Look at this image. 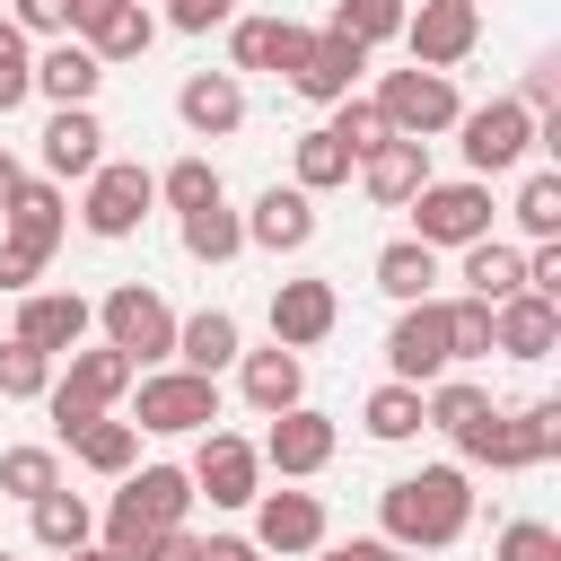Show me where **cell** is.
Masks as SVG:
<instances>
[{
	"label": "cell",
	"mask_w": 561,
	"mask_h": 561,
	"mask_svg": "<svg viewBox=\"0 0 561 561\" xmlns=\"http://www.w3.org/2000/svg\"><path fill=\"white\" fill-rule=\"evenodd\" d=\"M324 535H333V517H324L316 491H254V535H245V543H254L263 561H272V552H280V561H307Z\"/></svg>",
	"instance_id": "cell-16"
},
{
	"label": "cell",
	"mask_w": 561,
	"mask_h": 561,
	"mask_svg": "<svg viewBox=\"0 0 561 561\" xmlns=\"http://www.w3.org/2000/svg\"><path fill=\"white\" fill-rule=\"evenodd\" d=\"M561 456V403L543 394V403H517V412H482L465 438H456V465H491V473H535V465H552Z\"/></svg>",
	"instance_id": "cell-2"
},
{
	"label": "cell",
	"mask_w": 561,
	"mask_h": 561,
	"mask_svg": "<svg viewBox=\"0 0 561 561\" xmlns=\"http://www.w3.org/2000/svg\"><path fill=\"white\" fill-rule=\"evenodd\" d=\"M482 412H491V386L482 377H456L447 368L438 386H421V430H438V438H465Z\"/></svg>",
	"instance_id": "cell-34"
},
{
	"label": "cell",
	"mask_w": 561,
	"mask_h": 561,
	"mask_svg": "<svg viewBox=\"0 0 561 561\" xmlns=\"http://www.w3.org/2000/svg\"><path fill=\"white\" fill-rule=\"evenodd\" d=\"M53 394V359L18 333H0V403H44Z\"/></svg>",
	"instance_id": "cell-42"
},
{
	"label": "cell",
	"mask_w": 561,
	"mask_h": 561,
	"mask_svg": "<svg viewBox=\"0 0 561 561\" xmlns=\"http://www.w3.org/2000/svg\"><path fill=\"white\" fill-rule=\"evenodd\" d=\"M272 342L280 351H316V342H333V324H342V289L324 280V272H298V280H272Z\"/></svg>",
	"instance_id": "cell-13"
},
{
	"label": "cell",
	"mask_w": 561,
	"mask_h": 561,
	"mask_svg": "<svg viewBox=\"0 0 561 561\" xmlns=\"http://www.w3.org/2000/svg\"><path fill=\"white\" fill-rule=\"evenodd\" d=\"M289 184H298L307 202H316V193H333V184H351V149H342L324 123H316V131H298V140H289Z\"/></svg>",
	"instance_id": "cell-35"
},
{
	"label": "cell",
	"mask_w": 561,
	"mask_h": 561,
	"mask_svg": "<svg viewBox=\"0 0 561 561\" xmlns=\"http://www.w3.org/2000/svg\"><path fill=\"white\" fill-rule=\"evenodd\" d=\"M9 26H18L26 44H35V35L61 44V35H70V0H9Z\"/></svg>",
	"instance_id": "cell-48"
},
{
	"label": "cell",
	"mask_w": 561,
	"mask_h": 561,
	"mask_svg": "<svg viewBox=\"0 0 561 561\" xmlns=\"http://www.w3.org/2000/svg\"><path fill=\"white\" fill-rule=\"evenodd\" d=\"M61 491V447H0V500H44Z\"/></svg>",
	"instance_id": "cell-41"
},
{
	"label": "cell",
	"mask_w": 561,
	"mask_h": 561,
	"mask_svg": "<svg viewBox=\"0 0 561 561\" xmlns=\"http://www.w3.org/2000/svg\"><path fill=\"white\" fill-rule=\"evenodd\" d=\"M324 131H333V140H342V149H351V167H359V158H368V149H386V140H394V131H386V114H377V105H368V96H342V105H333V123H324Z\"/></svg>",
	"instance_id": "cell-43"
},
{
	"label": "cell",
	"mask_w": 561,
	"mask_h": 561,
	"mask_svg": "<svg viewBox=\"0 0 561 561\" xmlns=\"http://www.w3.org/2000/svg\"><path fill=\"white\" fill-rule=\"evenodd\" d=\"M351 175H359V193H368L377 210H403V202L430 184V140H386V149H368Z\"/></svg>",
	"instance_id": "cell-26"
},
{
	"label": "cell",
	"mask_w": 561,
	"mask_h": 561,
	"mask_svg": "<svg viewBox=\"0 0 561 561\" xmlns=\"http://www.w3.org/2000/svg\"><path fill=\"white\" fill-rule=\"evenodd\" d=\"M237 18V0H167V26L175 35H210V26H228Z\"/></svg>",
	"instance_id": "cell-50"
},
{
	"label": "cell",
	"mask_w": 561,
	"mask_h": 561,
	"mask_svg": "<svg viewBox=\"0 0 561 561\" xmlns=\"http://www.w3.org/2000/svg\"><path fill=\"white\" fill-rule=\"evenodd\" d=\"M9 333H18V342H35V351L61 368V359L96 333V298H79V289H26V298H18V316H9Z\"/></svg>",
	"instance_id": "cell-15"
},
{
	"label": "cell",
	"mask_w": 561,
	"mask_h": 561,
	"mask_svg": "<svg viewBox=\"0 0 561 561\" xmlns=\"http://www.w3.org/2000/svg\"><path fill=\"white\" fill-rule=\"evenodd\" d=\"M403 9H412V0H333L324 35H342V44L377 53V44H394V35H403Z\"/></svg>",
	"instance_id": "cell-38"
},
{
	"label": "cell",
	"mask_w": 561,
	"mask_h": 561,
	"mask_svg": "<svg viewBox=\"0 0 561 561\" xmlns=\"http://www.w3.org/2000/svg\"><path fill=\"white\" fill-rule=\"evenodd\" d=\"M26 96H35V44L0 18V114H18Z\"/></svg>",
	"instance_id": "cell-45"
},
{
	"label": "cell",
	"mask_w": 561,
	"mask_h": 561,
	"mask_svg": "<svg viewBox=\"0 0 561 561\" xmlns=\"http://www.w3.org/2000/svg\"><path fill=\"white\" fill-rule=\"evenodd\" d=\"M403 210H412V237L430 254H465L473 237H491V184H473V175H447V184L430 175Z\"/></svg>",
	"instance_id": "cell-8"
},
{
	"label": "cell",
	"mask_w": 561,
	"mask_h": 561,
	"mask_svg": "<svg viewBox=\"0 0 561 561\" xmlns=\"http://www.w3.org/2000/svg\"><path fill=\"white\" fill-rule=\"evenodd\" d=\"M526 289L561 307V245H526Z\"/></svg>",
	"instance_id": "cell-51"
},
{
	"label": "cell",
	"mask_w": 561,
	"mask_h": 561,
	"mask_svg": "<svg viewBox=\"0 0 561 561\" xmlns=\"http://www.w3.org/2000/svg\"><path fill=\"white\" fill-rule=\"evenodd\" d=\"M491 351H508V359H552L561 351V307L552 298H535V289H517V298H500L491 307Z\"/></svg>",
	"instance_id": "cell-24"
},
{
	"label": "cell",
	"mask_w": 561,
	"mask_h": 561,
	"mask_svg": "<svg viewBox=\"0 0 561 561\" xmlns=\"http://www.w3.org/2000/svg\"><path fill=\"white\" fill-rule=\"evenodd\" d=\"M351 561H430V552H394L386 535H351Z\"/></svg>",
	"instance_id": "cell-54"
},
{
	"label": "cell",
	"mask_w": 561,
	"mask_h": 561,
	"mask_svg": "<svg viewBox=\"0 0 561 561\" xmlns=\"http://www.w3.org/2000/svg\"><path fill=\"white\" fill-rule=\"evenodd\" d=\"M237 351H245V324H237L228 307H193V316H175V368L219 377V368H237Z\"/></svg>",
	"instance_id": "cell-27"
},
{
	"label": "cell",
	"mask_w": 561,
	"mask_h": 561,
	"mask_svg": "<svg viewBox=\"0 0 561 561\" xmlns=\"http://www.w3.org/2000/svg\"><path fill=\"white\" fill-rule=\"evenodd\" d=\"M105 167V123H96V105H53L44 114V175L53 184H88Z\"/></svg>",
	"instance_id": "cell-20"
},
{
	"label": "cell",
	"mask_w": 561,
	"mask_h": 561,
	"mask_svg": "<svg viewBox=\"0 0 561 561\" xmlns=\"http://www.w3.org/2000/svg\"><path fill=\"white\" fill-rule=\"evenodd\" d=\"M508 210H517V237L526 245H561V167H535Z\"/></svg>",
	"instance_id": "cell-39"
},
{
	"label": "cell",
	"mask_w": 561,
	"mask_h": 561,
	"mask_svg": "<svg viewBox=\"0 0 561 561\" xmlns=\"http://www.w3.org/2000/svg\"><path fill=\"white\" fill-rule=\"evenodd\" d=\"M44 263H53V254H35V245H18V237H0V298H26V289L44 280Z\"/></svg>",
	"instance_id": "cell-49"
},
{
	"label": "cell",
	"mask_w": 561,
	"mask_h": 561,
	"mask_svg": "<svg viewBox=\"0 0 561 561\" xmlns=\"http://www.w3.org/2000/svg\"><path fill=\"white\" fill-rule=\"evenodd\" d=\"M123 500L167 535V526H193V473L184 465H131L123 473Z\"/></svg>",
	"instance_id": "cell-31"
},
{
	"label": "cell",
	"mask_w": 561,
	"mask_h": 561,
	"mask_svg": "<svg viewBox=\"0 0 561 561\" xmlns=\"http://www.w3.org/2000/svg\"><path fill=\"white\" fill-rule=\"evenodd\" d=\"M307 35H316V26L280 18V9H237V18H228V70H237V79H245V70H280V79H289V61L307 53Z\"/></svg>",
	"instance_id": "cell-18"
},
{
	"label": "cell",
	"mask_w": 561,
	"mask_h": 561,
	"mask_svg": "<svg viewBox=\"0 0 561 561\" xmlns=\"http://www.w3.org/2000/svg\"><path fill=\"white\" fill-rule=\"evenodd\" d=\"M202 561H263L245 535H202Z\"/></svg>",
	"instance_id": "cell-53"
},
{
	"label": "cell",
	"mask_w": 561,
	"mask_h": 561,
	"mask_svg": "<svg viewBox=\"0 0 561 561\" xmlns=\"http://www.w3.org/2000/svg\"><path fill=\"white\" fill-rule=\"evenodd\" d=\"M0 237H18V245H35V254H53V245L70 237V193H61L53 175H18V184H9V202H0Z\"/></svg>",
	"instance_id": "cell-21"
},
{
	"label": "cell",
	"mask_w": 561,
	"mask_h": 561,
	"mask_svg": "<svg viewBox=\"0 0 561 561\" xmlns=\"http://www.w3.org/2000/svg\"><path fill=\"white\" fill-rule=\"evenodd\" d=\"M359 70H368L359 44H342V35H307V53L289 61V96H307V105H342V96H359Z\"/></svg>",
	"instance_id": "cell-23"
},
{
	"label": "cell",
	"mask_w": 561,
	"mask_h": 561,
	"mask_svg": "<svg viewBox=\"0 0 561 561\" xmlns=\"http://www.w3.org/2000/svg\"><path fill=\"white\" fill-rule=\"evenodd\" d=\"M18 175H26V167H18V158H9V140H0V202H9V184H18Z\"/></svg>",
	"instance_id": "cell-55"
},
{
	"label": "cell",
	"mask_w": 561,
	"mask_h": 561,
	"mask_svg": "<svg viewBox=\"0 0 561 561\" xmlns=\"http://www.w3.org/2000/svg\"><path fill=\"white\" fill-rule=\"evenodd\" d=\"M465 9H482V0H465Z\"/></svg>",
	"instance_id": "cell-59"
},
{
	"label": "cell",
	"mask_w": 561,
	"mask_h": 561,
	"mask_svg": "<svg viewBox=\"0 0 561 561\" xmlns=\"http://www.w3.org/2000/svg\"><path fill=\"white\" fill-rule=\"evenodd\" d=\"M96 88H105V61H96L79 35H61V44L35 53V96H44V105H96Z\"/></svg>",
	"instance_id": "cell-28"
},
{
	"label": "cell",
	"mask_w": 561,
	"mask_h": 561,
	"mask_svg": "<svg viewBox=\"0 0 561 561\" xmlns=\"http://www.w3.org/2000/svg\"><path fill=\"white\" fill-rule=\"evenodd\" d=\"M447 368H456V351H447V298L394 307V324H386V377L394 386H438Z\"/></svg>",
	"instance_id": "cell-10"
},
{
	"label": "cell",
	"mask_w": 561,
	"mask_h": 561,
	"mask_svg": "<svg viewBox=\"0 0 561 561\" xmlns=\"http://www.w3.org/2000/svg\"><path fill=\"white\" fill-rule=\"evenodd\" d=\"M447 351H456V359H491V307L465 298V289L447 298Z\"/></svg>",
	"instance_id": "cell-46"
},
{
	"label": "cell",
	"mask_w": 561,
	"mask_h": 561,
	"mask_svg": "<svg viewBox=\"0 0 561 561\" xmlns=\"http://www.w3.org/2000/svg\"><path fill=\"white\" fill-rule=\"evenodd\" d=\"M517 105H526V114H561V53H535V61H526Z\"/></svg>",
	"instance_id": "cell-47"
},
{
	"label": "cell",
	"mask_w": 561,
	"mask_h": 561,
	"mask_svg": "<svg viewBox=\"0 0 561 561\" xmlns=\"http://www.w3.org/2000/svg\"><path fill=\"white\" fill-rule=\"evenodd\" d=\"M175 123H184L193 140H228V131H245V79H237V70H184V88H175Z\"/></svg>",
	"instance_id": "cell-19"
},
{
	"label": "cell",
	"mask_w": 561,
	"mask_h": 561,
	"mask_svg": "<svg viewBox=\"0 0 561 561\" xmlns=\"http://www.w3.org/2000/svg\"><path fill=\"white\" fill-rule=\"evenodd\" d=\"M307 561H351V543H316V552H307Z\"/></svg>",
	"instance_id": "cell-57"
},
{
	"label": "cell",
	"mask_w": 561,
	"mask_h": 561,
	"mask_svg": "<svg viewBox=\"0 0 561 561\" xmlns=\"http://www.w3.org/2000/svg\"><path fill=\"white\" fill-rule=\"evenodd\" d=\"M131 377H140V368H131L123 351H105V342H79V351L53 368V394H44V403H53V438H70L79 421L114 412V403L131 394Z\"/></svg>",
	"instance_id": "cell-5"
},
{
	"label": "cell",
	"mask_w": 561,
	"mask_h": 561,
	"mask_svg": "<svg viewBox=\"0 0 561 561\" xmlns=\"http://www.w3.org/2000/svg\"><path fill=\"white\" fill-rule=\"evenodd\" d=\"M456 149H465V175H473V184H491V175H508V167H526V158H535V114H526L517 96L465 105V114H456Z\"/></svg>",
	"instance_id": "cell-7"
},
{
	"label": "cell",
	"mask_w": 561,
	"mask_h": 561,
	"mask_svg": "<svg viewBox=\"0 0 561 561\" xmlns=\"http://www.w3.org/2000/svg\"><path fill=\"white\" fill-rule=\"evenodd\" d=\"M403 53H412V70H465L473 61V44H482V9H465V0H421V9H403V35H394Z\"/></svg>",
	"instance_id": "cell-12"
},
{
	"label": "cell",
	"mask_w": 561,
	"mask_h": 561,
	"mask_svg": "<svg viewBox=\"0 0 561 561\" xmlns=\"http://www.w3.org/2000/svg\"><path fill=\"white\" fill-rule=\"evenodd\" d=\"M70 35L105 70H123V61H140L158 44V18H149V0H70Z\"/></svg>",
	"instance_id": "cell-17"
},
{
	"label": "cell",
	"mask_w": 561,
	"mask_h": 561,
	"mask_svg": "<svg viewBox=\"0 0 561 561\" xmlns=\"http://www.w3.org/2000/svg\"><path fill=\"white\" fill-rule=\"evenodd\" d=\"M0 561H26V552H0Z\"/></svg>",
	"instance_id": "cell-58"
},
{
	"label": "cell",
	"mask_w": 561,
	"mask_h": 561,
	"mask_svg": "<svg viewBox=\"0 0 561 561\" xmlns=\"http://www.w3.org/2000/svg\"><path fill=\"white\" fill-rule=\"evenodd\" d=\"M333 447H342V430H333V412H316V403H289V412H272V430L254 438L263 473H280V482H316V473L333 465Z\"/></svg>",
	"instance_id": "cell-11"
},
{
	"label": "cell",
	"mask_w": 561,
	"mask_h": 561,
	"mask_svg": "<svg viewBox=\"0 0 561 561\" xmlns=\"http://www.w3.org/2000/svg\"><path fill=\"white\" fill-rule=\"evenodd\" d=\"M359 430L377 438V447H403V438H421V386H368V403H359Z\"/></svg>",
	"instance_id": "cell-37"
},
{
	"label": "cell",
	"mask_w": 561,
	"mask_h": 561,
	"mask_svg": "<svg viewBox=\"0 0 561 561\" xmlns=\"http://www.w3.org/2000/svg\"><path fill=\"white\" fill-rule=\"evenodd\" d=\"M158 202H167V210L184 219V210H210V202H228V184H219V167H210V158L193 149V158H175V167L158 175Z\"/></svg>",
	"instance_id": "cell-40"
},
{
	"label": "cell",
	"mask_w": 561,
	"mask_h": 561,
	"mask_svg": "<svg viewBox=\"0 0 561 561\" xmlns=\"http://www.w3.org/2000/svg\"><path fill=\"white\" fill-rule=\"evenodd\" d=\"M237 219H245V245L254 254H307L316 245V202L298 184H263L254 210H237Z\"/></svg>",
	"instance_id": "cell-22"
},
{
	"label": "cell",
	"mask_w": 561,
	"mask_h": 561,
	"mask_svg": "<svg viewBox=\"0 0 561 561\" xmlns=\"http://www.w3.org/2000/svg\"><path fill=\"white\" fill-rule=\"evenodd\" d=\"M53 447H70L96 482H123V473L140 465V430H131L123 412H96V421H79V430H70V438H53Z\"/></svg>",
	"instance_id": "cell-30"
},
{
	"label": "cell",
	"mask_w": 561,
	"mask_h": 561,
	"mask_svg": "<svg viewBox=\"0 0 561 561\" xmlns=\"http://www.w3.org/2000/svg\"><path fill=\"white\" fill-rule=\"evenodd\" d=\"M237 394L272 421V412H289V403H307V359L298 351H280V342H263V351H237Z\"/></svg>",
	"instance_id": "cell-25"
},
{
	"label": "cell",
	"mask_w": 561,
	"mask_h": 561,
	"mask_svg": "<svg viewBox=\"0 0 561 561\" xmlns=\"http://www.w3.org/2000/svg\"><path fill=\"white\" fill-rule=\"evenodd\" d=\"M368 280H377L394 307H421V298H438V254H430L421 237H394V245H377Z\"/></svg>",
	"instance_id": "cell-32"
},
{
	"label": "cell",
	"mask_w": 561,
	"mask_h": 561,
	"mask_svg": "<svg viewBox=\"0 0 561 561\" xmlns=\"http://www.w3.org/2000/svg\"><path fill=\"white\" fill-rule=\"evenodd\" d=\"M184 473H193V500H210V508H254V491H263V456L237 430H202Z\"/></svg>",
	"instance_id": "cell-14"
},
{
	"label": "cell",
	"mask_w": 561,
	"mask_h": 561,
	"mask_svg": "<svg viewBox=\"0 0 561 561\" xmlns=\"http://www.w3.org/2000/svg\"><path fill=\"white\" fill-rule=\"evenodd\" d=\"M149 202H158V175H149L140 158H105V167L79 184V228L105 237V245H123V237H140Z\"/></svg>",
	"instance_id": "cell-9"
},
{
	"label": "cell",
	"mask_w": 561,
	"mask_h": 561,
	"mask_svg": "<svg viewBox=\"0 0 561 561\" xmlns=\"http://www.w3.org/2000/svg\"><path fill=\"white\" fill-rule=\"evenodd\" d=\"M368 105L386 114L394 140H438V131H456V114H465V96H456L447 70H386V79L368 88Z\"/></svg>",
	"instance_id": "cell-6"
},
{
	"label": "cell",
	"mask_w": 561,
	"mask_h": 561,
	"mask_svg": "<svg viewBox=\"0 0 561 561\" xmlns=\"http://www.w3.org/2000/svg\"><path fill=\"white\" fill-rule=\"evenodd\" d=\"M491 561H561V526H543V517H508V526L491 535Z\"/></svg>",
	"instance_id": "cell-44"
},
{
	"label": "cell",
	"mask_w": 561,
	"mask_h": 561,
	"mask_svg": "<svg viewBox=\"0 0 561 561\" xmlns=\"http://www.w3.org/2000/svg\"><path fill=\"white\" fill-rule=\"evenodd\" d=\"M96 333H105V351H123L131 368H167V359H175V307H167L149 280H114V289L96 298Z\"/></svg>",
	"instance_id": "cell-4"
},
{
	"label": "cell",
	"mask_w": 561,
	"mask_h": 561,
	"mask_svg": "<svg viewBox=\"0 0 561 561\" xmlns=\"http://www.w3.org/2000/svg\"><path fill=\"white\" fill-rule=\"evenodd\" d=\"M175 237H184V254H193V263H210V272L245 254V219H237L228 202H210V210H184V219H175Z\"/></svg>",
	"instance_id": "cell-36"
},
{
	"label": "cell",
	"mask_w": 561,
	"mask_h": 561,
	"mask_svg": "<svg viewBox=\"0 0 561 561\" xmlns=\"http://www.w3.org/2000/svg\"><path fill=\"white\" fill-rule=\"evenodd\" d=\"M456 280H465V298L500 307V298L526 289V245H508V237H473V245L456 254Z\"/></svg>",
	"instance_id": "cell-29"
},
{
	"label": "cell",
	"mask_w": 561,
	"mask_h": 561,
	"mask_svg": "<svg viewBox=\"0 0 561 561\" xmlns=\"http://www.w3.org/2000/svg\"><path fill=\"white\" fill-rule=\"evenodd\" d=\"M26 535H35V552H79V543H96V508L79 500V491H44V500H26Z\"/></svg>",
	"instance_id": "cell-33"
},
{
	"label": "cell",
	"mask_w": 561,
	"mask_h": 561,
	"mask_svg": "<svg viewBox=\"0 0 561 561\" xmlns=\"http://www.w3.org/2000/svg\"><path fill=\"white\" fill-rule=\"evenodd\" d=\"M140 561H202V535H193V526H167V535H149Z\"/></svg>",
	"instance_id": "cell-52"
},
{
	"label": "cell",
	"mask_w": 561,
	"mask_h": 561,
	"mask_svg": "<svg viewBox=\"0 0 561 561\" xmlns=\"http://www.w3.org/2000/svg\"><path fill=\"white\" fill-rule=\"evenodd\" d=\"M61 561H114V552H105V543H79V552H61Z\"/></svg>",
	"instance_id": "cell-56"
},
{
	"label": "cell",
	"mask_w": 561,
	"mask_h": 561,
	"mask_svg": "<svg viewBox=\"0 0 561 561\" xmlns=\"http://www.w3.org/2000/svg\"><path fill=\"white\" fill-rule=\"evenodd\" d=\"M465 526H473V473L465 465H421V473H394L377 491V535L394 552H447Z\"/></svg>",
	"instance_id": "cell-1"
},
{
	"label": "cell",
	"mask_w": 561,
	"mask_h": 561,
	"mask_svg": "<svg viewBox=\"0 0 561 561\" xmlns=\"http://www.w3.org/2000/svg\"><path fill=\"white\" fill-rule=\"evenodd\" d=\"M131 430L149 438H193V430H219V377H193V368H140L131 377Z\"/></svg>",
	"instance_id": "cell-3"
}]
</instances>
